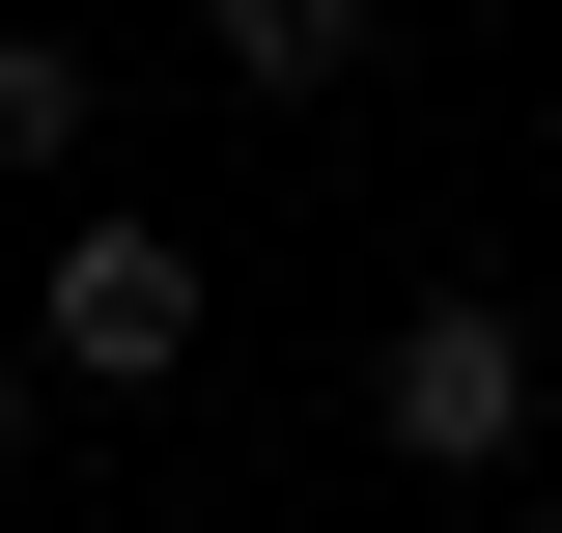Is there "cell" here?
I'll return each instance as SVG.
<instances>
[{
  "label": "cell",
  "mask_w": 562,
  "mask_h": 533,
  "mask_svg": "<svg viewBox=\"0 0 562 533\" xmlns=\"http://www.w3.org/2000/svg\"><path fill=\"white\" fill-rule=\"evenodd\" d=\"M366 421H394L422 477H506V450L562 421V365H535V337L479 309V281H422V309H394V365H366Z\"/></svg>",
  "instance_id": "cell-1"
},
{
  "label": "cell",
  "mask_w": 562,
  "mask_h": 533,
  "mask_svg": "<svg viewBox=\"0 0 562 533\" xmlns=\"http://www.w3.org/2000/svg\"><path fill=\"white\" fill-rule=\"evenodd\" d=\"M198 309H225V281L169 253V225H57V365H85V394H169Z\"/></svg>",
  "instance_id": "cell-2"
},
{
  "label": "cell",
  "mask_w": 562,
  "mask_h": 533,
  "mask_svg": "<svg viewBox=\"0 0 562 533\" xmlns=\"http://www.w3.org/2000/svg\"><path fill=\"white\" fill-rule=\"evenodd\" d=\"M198 57H225V84H254V113H310V84H338V57H366V0H225Z\"/></svg>",
  "instance_id": "cell-3"
},
{
  "label": "cell",
  "mask_w": 562,
  "mask_h": 533,
  "mask_svg": "<svg viewBox=\"0 0 562 533\" xmlns=\"http://www.w3.org/2000/svg\"><path fill=\"white\" fill-rule=\"evenodd\" d=\"M85 113H113V57L85 29H0V169H85Z\"/></svg>",
  "instance_id": "cell-4"
},
{
  "label": "cell",
  "mask_w": 562,
  "mask_h": 533,
  "mask_svg": "<svg viewBox=\"0 0 562 533\" xmlns=\"http://www.w3.org/2000/svg\"><path fill=\"white\" fill-rule=\"evenodd\" d=\"M0 477H29V337H0Z\"/></svg>",
  "instance_id": "cell-5"
}]
</instances>
